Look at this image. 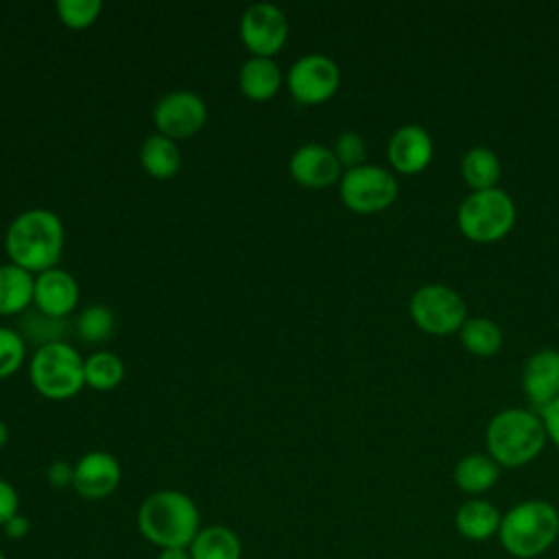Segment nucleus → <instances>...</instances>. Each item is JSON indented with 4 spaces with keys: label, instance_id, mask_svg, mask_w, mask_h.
I'll list each match as a JSON object with an SVG mask.
<instances>
[{
    "label": "nucleus",
    "instance_id": "nucleus-9",
    "mask_svg": "<svg viewBox=\"0 0 559 559\" xmlns=\"http://www.w3.org/2000/svg\"><path fill=\"white\" fill-rule=\"evenodd\" d=\"M286 85L299 105H321L336 94L341 85V70L332 57L308 52L290 66Z\"/></svg>",
    "mask_w": 559,
    "mask_h": 559
},
{
    "label": "nucleus",
    "instance_id": "nucleus-25",
    "mask_svg": "<svg viewBox=\"0 0 559 559\" xmlns=\"http://www.w3.org/2000/svg\"><path fill=\"white\" fill-rule=\"evenodd\" d=\"M85 386L94 391H111L124 378V362L114 352L100 349L85 358Z\"/></svg>",
    "mask_w": 559,
    "mask_h": 559
},
{
    "label": "nucleus",
    "instance_id": "nucleus-32",
    "mask_svg": "<svg viewBox=\"0 0 559 559\" xmlns=\"http://www.w3.org/2000/svg\"><path fill=\"white\" fill-rule=\"evenodd\" d=\"M46 480L55 489L72 487V483H74V465H70L68 461H52L46 467Z\"/></svg>",
    "mask_w": 559,
    "mask_h": 559
},
{
    "label": "nucleus",
    "instance_id": "nucleus-2",
    "mask_svg": "<svg viewBox=\"0 0 559 559\" xmlns=\"http://www.w3.org/2000/svg\"><path fill=\"white\" fill-rule=\"evenodd\" d=\"M138 531L159 550L188 548L201 531V513L188 493L159 489L142 500L138 509Z\"/></svg>",
    "mask_w": 559,
    "mask_h": 559
},
{
    "label": "nucleus",
    "instance_id": "nucleus-30",
    "mask_svg": "<svg viewBox=\"0 0 559 559\" xmlns=\"http://www.w3.org/2000/svg\"><path fill=\"white\" fill-rule=\"evenodd\" d=\"M334 155L338 157L343 170L356 168L365 164L367 157V144L365 138L358 131H343L334 142Z\"/></svg>",
    "mask_w": 559,
    "mask_h": 559
},
{
    "label": "nucleus",
    "instance_id": "nucleus-35",
    "mask_svg": "<svg viewBox=\"0 0 559 559\" xmlns=\"http://www.w3.org/2000/svg\"><path fill=\"white\" fill-rule=\"evenodd\" d=\"M155 559H192L188 548H164L157 552Z\"/></svg>",
    "mask_w": 559,
    "mask_h": 559
},
{
    "label": "nucleus",
    "instance_id": "nucleus-17",
    "mask_svg": "<svg viewBox=\"0 0 559 559\" xmlns=\"http://www.w3.org/2000/svg\"><path fill=\"white\" fill-rule=\"evenodd\" d=\"M502 522L500 509L485 498H467L454 513V526L467 542H487L498 537Z\"/></svg>",
    "mask_w": 559,
    "mask_h": 559
},
{
    "label": "nucleus",
    "instance_id": "nucleus-13",
    "mask_svg": "<svg viewBox=\"0 0 559 559\" xmlns=\"http://www.w3.org/2000/svg\"><path fill=\"white\" fill-rule=\"evenodd\" d=\"M386 157L395 173L417 175L426 170L435 157V142L419 124H402L393 131L386 144Z\"/></svg>",
    "mask_w": 559,
    "mask_h": 559
},
{
    "label": "nucleus",
    "instance_id": "nucleus-23",
    "mask_svg": "<svg viewBox=\"0 0 559 559\" xmlns=\"http://www.w3.org/2000/svg\"><path fill=\"white\" fill-rule=\"evenodd\" d=\"M500 173V159L487 146H472L461 159V175L472 192L498 188Z\"/></svg>",
    "mask_w": 559,
    "mask_h": 559
},
{
    "label": "nucleus",
    "instance_id": "nucleus-6",
    "mask_svg": "<svg viewBox=\"0 0 559 559\" xmlns=\"http://www.w3.org/2000/svg\"><path fill=\"white\" fill-rule=\"evenodd\" d=\"M456 225L472 242H496L513 229L515 203L500 188L469 192L456 210Z\"/></svg>",
    "mask_w": 559,
    "mask_h": 559
},
{
    "label": "nucleus",
    "instance_id": "nucleus-4",
    "mask_svg": "<svg viewBox=\"0 0 559 559\" xmlns=\"http://www.w3.org/2000/svg\"><path fill=\"white\" fill-rule=\"evenodd\" d=\"M542 417L526 408H504L496 413L485 428L487 454L500 467H522L535 461L546 448Z\"/></svg>",
    "mask_w": 559,
    "mask_h": 559
},
{
    "label": "nucleus",
    "instance_id": "nucleus-7",
    "mask_svg": "<svg viewBox=\"0 0 559 559\" xmlns=\"http://www.w3.org/2000/svg\"><path fill=\"white\" fill-rule=\"evenodd\" d=\"M408 312L413 323L430 336H450L467 321L463 297L445 284H424L411 295Z\"/></svg>",
    "mask_w": 559,
    "mask_h": 559
},
{
    "label": "nucleus",
    "instance_id": "nucleus-3",
    "mask_svg": "<svg viewBox=\"0 0 559 559\" xmlns=\"http://www.w3.org/2000/svg\"><path fill=\"white\" fill-rule=\"evenodd\" d=\"M559 539V509L542 498H528L502 513L498 542L515 559H537Z\"/></svg>",
    "mask_w": 559,
    "mask_h": 559
},
{
    "label": "nucleus",
    "instance_id": "nucleus-31",
    "mask_svg": "<svg viewBox=\"0 0 559 559\" xmlns=\"http://www.w3.org/2000/svg\"><path fill=\"white\" fill-rule=\"evenodd\" d=\"M20 498H17V491L15 487L0 478V526H4L13 515H17L20 511Z\"/></svg>",
    "mask_w": 559,
    "mask_h": 559
},
{
    "label": "nucleus",
    "instance_id": "nucleus-5",
    "mask_svg": "<svg viewBox=\"0 0 559 559\" xmlns=\"http://www.w3.org/2000/svg\"><path fill=\"white\" fill-rule=\"evenodd\" d=\"M85 358L68 341L48 343L33 352L28 376L35 391L48 400H68L85 386Z\"/></svg>",
    "mask_w": 559,
    "mask_h": 559
},
{
    "label": "nucleus",
    "instance_id": "nucleus-22",
    "mask_svg": "<svg viewBox=\"0 0 559 559\" xmlns=\"http://www.w3.org/2000/svg\"><path fill=\"white\" fill-rule=\"evenodd\" d=\"M192 559H240L242 544L236 531L223 524L201 526L188 546Z\"/></svg>",
    "mask_w": 559,
    "mask_h": 559
},
{
    "label": "nucleus",
    "instance_id": "nucleus-27",
    "mask_svg": "<svg viewBox=\"0 0 559 559\" xmlns=\"http://www.w3.org/2000/svg\"><path fill=\"white\" fill-rule=\"evenodd\" d=\"M76 336L85 343H105L107 338L114 336V328H116V319L114 312L103 306V304H94L87 306L79 312L76 317Z\"/></svg>",
    "mask_w": 559,
    "mask_h": 559
},
{
    "label": "nucleus",
    "instance_id": "nucleus-21",
    "mask_svg": "<svg viewBox=\"0 0 559 559\" xmlns=\"http://www.w3.org/2000/svg\"><path fill=\"white\" fill-rule=\"evenodd\" d=\"M140 164L153 179H173L181 170V151L175 140L153 133L140 146Z\"/></svg>",
    "mask_w": 559,
    "mask_h": 559
},
{
    "label": "nucleus",
    "instance_id": "nucleus-36",
    "mask_svg": "<svg viewBox=\"0 0 559 559\" xmlns=\"http://www.w3.org/2000/svg\"><path fill=\"white\" fill-rule=\"evenodd\" d=\"M9 441V426L4 424V419H0V448H4Z\"/></svg>",
    "mask_w": 559,
    "mask_h": 559
},
{
    "label": "nucleus",
    "instance_id": "nucleus-18",
    "mask_svg": "<svg viewBox=\"0 0 559 559\" xmlns=\"http://www.w3.org/2000/svg\"><path fill=\"white\" fill-rule=\"evenodd\" d=\"M500 469L502 467L487 452H472L456 461L452 478L463 493L480 498L498 483Z\"/></svg>",
    "mask_w": 559,
    "mask_h": 559
},
{
    "label": "nucleus",
    "instance_id": "nucleus-16",
    "mask_svg": "<svg viewBox=\"0 0 559 559\" xmlns=\"http://www.w3.org/2000/svg\"><path fill=\"white\" fill-rule=\"evenodd\" d=\"M522 391L539 411L559 397V352L544 347L533 352L522 367Z\"/></svg>",
    "mask_w": 559,
    "mask_h": 559
},
{
    "label": "nucleus",
    "instance_id": "nucleus-26",
    "mask_svg": "<svg viewBox=\"0 0 559 559\" xmlns=\"http://www.w3.org/2000/svg\"><path fill=\"white\" fill-rule=\"evenodd\" d=\"M68 332H70V325H68L66 319L48 317V314L39 312L37 308L22 312V319H20V334H22L24 341L35 343L37 347L48 345V343L66 341Z\"/></svg>",
    "mask_w": 559,
    "mask_h": 559
},
{
    "label": "nucleus",
    "instance_id": "nucleus-28",
    "mask_svg": "<svg viewBox=\"0 0 559 559\" xmlns=\"http://www.w3.org/2000/svg\"><path fill=\"white\" fill-rule=\"evenodd\" d=\"M55 11L61 24H66L68 28L81 31L92 26L98 20L103 11V2L100 0H57Z\"/></svg>",
    "mask_w": 559,
    "mask_h": 559
},
{
    "label": "nucleus",
    "instance_id": "nucleus-1",
    "mask_svg": "<svg viewBox=\"0 0 559 559\" xmlns=\"http://www.w3.org/2000/svg\"><path fill=\"white\" fill-rule=\"evenodd\" d=\"M66 231L61 218L46 207L20 212L7 227L4 251L9 260L28 273L55 269L61 260Z\"/></svg>",
    "mask_w": 559,
    "mask_h": 559
},
{
    "label": "nucleus",
    "instance_id": "nucleus-34",
    "mask_svg": "<svg viewBox=\"0 0 559 559\" xmlns=\"http://www.w3.org/2000/svg\"><path fill=\"white\" fill-rule=\"evenodd\" d=\"M2 531H4V535H7L9 539H22V537L28 535L31 522H28V518H24L22 513H17V515H13V518L2 526Z\"/></svg>",
    "mask_w": 559,
    "mask_h": 559
},
{
    "label": "nucleus",
    "instance_id": "nucleus-11",
    "mask_svg": "<svg viewBox=\"0 0 559 559\" xmlns=\"http://www.w3.org/2000/svg\"><path fill=\"white\" fill-rule=\"evenodd\" d=\"M207 120L205 100L188 90H175L162 96L153 109V122L157 133L170 140L192 138Z\"/></svg>",
    "mask_w": 559,
    "mask_h": 559
},
{
    "label": "nucleus",
    "instance_id": "nucleus-10",
    "mask_svg": "<svg viewBox=\"0 0 559 559\" xmlns=\"http://www.w3.org/2000/svg\"><path fill=\"white\" fill-rule=\"evenodd\" d=\"M240 39L251 57L277 55L288 39L286 13L271 2L247 7L240 17Z\"/></svg>",
    "mask_w": 559,
    "mask_h": 559
},
{
    "label": "nucleus",
    "instance_id": "nucleus-24",
    "mask_svg": "<svg viewBox=\"0 0 559 559\" xmlns=\"http://www.w3.org/2000/svg\"><path fill=\"white\" fill-rule=\"evenodd\" d=\"M459 338L469 354L480 358L496 356L504 343L500 325L489 317H467V321L459 330Z\"/></svg>",
    "mask_w": 559,
    "mask_h": 559
},
{
    "label": "nucleus",
    "instance_id": "nucleus-14",
    "mask_svg": "<svg viewBox=\"0 0 559 559\" xmlns=\"http://www.w3.org/2000/svg\"><path fill=\"white\" fill-rule=\"evenodd\" d=\"M290 177L306 188H328L343 177V166L332 148L310 142L301 144L288 159Z\"/></svg>",
    "mask_w": 559,
    "mask_h": 559
},
{
    "label": "nucleus",
    "instance_id": "nucleus-8",
    "mask_svg": "<svg viewBox=\"0 0 559 559\" xmlns=\"http://www.w3.org/2000/svg\"><path fill=\"white\" fill-rule=\"evenodd\" d=\"M338 194L347 210L356 214H378L397 199V179L382 166L362 164L343 173Z\"/></svg>",
    "mask_w": 559,
    "mask_h": 559
},
{
    "label": "nucleus",
    "instance_id": "nucleus-15",
    "mask_svg": "<svg viewBox=\"0 0 559 559\" xmlns=\"http://www.w3.org/2000/svg\"><path fill=\"white\" fill-rule=\"evenodd\" d=\"M79 304V284L66 269H48L35 275L33 306L55 319H66Z\"/></svg>",
    "mask_w": 559,
    "mask_h": 559
},
{
    "label": "nucleus",
    "instance_id": "nucleus-20",
    "mask_svg": "<svg viewBox=\"0 0 559 559\" xmlns=\"http://www.w3.org/2000/svg\"><path fill=\"white\" fill-rule=\"evenodd\" d=\"M35 275L9 262L0 266V314H22L33 304Z\"/></svg>",
    "mask_w": 559,
    "mask_h": 559
},
{
    "label": "nucleus",
    "instance_id": "nucleus-12",
    "mask_svg": "<svg viewBox=\"0 0 559 559\" xmlns=\"http://www.w3.org/2000/svg\"><path fill=\"white\" fill-rule=\"evenodd\" d=\"M120 478L118 459L105 450H92L74 463L72 489L85 500H103L118 489Z\"/></svg>",
    "mask_w": 559,
    "mask_h": 559
},
{
    "label": "nucleus",
    "instance_id": "nucleus-19",
    "mask_svg": "<svg viewBox=\"0 0 559 559\" xmlns=\"http://www.w3.org/2000/svg\"><path fill=\"white\" fill-rule=\"evenodd\" d=\"M282 72L273 57H249L238 72V87L249 100H269L280 92Z\"/></svg>",
    "mask_w": 559,
    "mask_h": 559
},
{
    "label": "nucleus",
    "instance_id": "nucleus-33",
    "mask_svg": "<svg viewBox=\"0 0 559 559\" xmlns=\"http://www.w3.org/2000/svg\"><path fill=\"white\" fill-rule=\"evenodd\" d=\"M539 417H542L548 441H552L559 448V397L552 400L548 406H544L539 411Z\"/></svg>",
    "mask_w": 559,
    "mask_h": 559
},
{
    "label": "nucleus",
    "instance_id": "nucleus-37",
    "mask_svg": "<svg viewBox=\"0 0 559 559\" xmlns=\"http://www.w3.org/2000/svg\"><path fill=\"white\" fill-rule=\"evenodd\" d=\"M0 559H7V555H4V550L0 548Z\"/></svg>",
    "mask_w": 559,
    "mask_h": 559
},
{
    "label": "nucleus",
    "instance_id": "nucleus-29",
    "mask_svg": "<svg viewBox=\"0 0 559 559\" xmlns=\"http://www.w3.org/2000/svg\"><path fill=\"white\" fill-rule=\"evenodd\" d=\"M26 360V341L17 330L0 325V378H9Z\"/></svg>",
    "mask_w": 559,
    "mask_h": 559
}]
</instances>
